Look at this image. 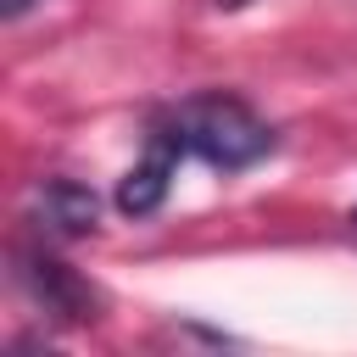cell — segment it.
<instances>
[{
    "label": "cell",
    "instance_id": "6da1fadb",
    "mask_svg": "<svg viewBox=\"0 0 357 357\" xmlns=\"http://www.w3.org/2000/svg\"><path fill=\"white\" fill-rule=\"evenodd\" d=\"M190 156L234 173V167H251L257 156L273 151V128L234 95H195V100H178L162 123Z\"/></svg>",
    "mask_w": 357,
    "mask_h": 357
},
{
    "label": "cell",
    "instance_id": "7a4b0ae2",
    "mask_svg": "<svg viewBox=\"0 0 357 357\" xmlns=\"http://www.w3.org/2000/svg\"><path fill=\"white\" fill-rule=\"evenodd\" d=\"M17 262H22V284L33 290V301H39L45 312H56V318H67V324H89V318L100 312L95 284H89V279H78V273H73L61 257L22 251Z\"/></svg>",
    "mask_w": 357,
    "mask_h": 357
},
{
    "label": "cell",
    "instance_id": "3957f363",
    "mask_svg": "<svg viewBox=\"0 0 357 357\" xmlns=\"http://www.w3.org/2000/svg\"><path fill=\"white\" fill-rule=\"evenodd\" d=\"M178 156H184V145H178L167 128H156L151 145H145V156H139V162L123 173V184H117V212H128V218H151V212L167 201V190H173Z\"/></svg>",
    "mask_w": 357,
    "mask_h": 357
},
{
    "label": "cell",
    "instance_id": "277c9868",
    "mask_svg": "<svg viewBox=\"0 0 357 357\" xmlns=\"http://www.w3.org/2000/svg\"><path fill=\"white\" fill-rule=\"evenodd\" d=\"M39 218L45 229L56 234H95L100 229V195L89 184H73V178H50L39 190Z\"/></svg>",
    "mask_w": 357,
    "mask_h": 357
},
{
    "label": "cell",
    "instance_id": "5b68a950",
    "mask_svg": "<svg viewBox=\"0 0 357 357\" xmlns=\"http://www.w3.org/2000/svg\"><path fill=\"white\" fill-rule=\"evenodd\" d=\"M28 6H33V0H0V11H6V17H22Z\"/></svg>",
    "mask_w": 357,
    "mask_h": 357
}]
</instances>
